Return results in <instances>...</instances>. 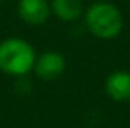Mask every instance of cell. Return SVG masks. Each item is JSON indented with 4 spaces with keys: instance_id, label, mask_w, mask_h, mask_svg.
<instances>
[{
    "instance_id": "1",
    "label": "cell",
    "mask_w": 130,
    "mask_h": 128,
    "mask_svg": "<svg viewBox=\"0 0 130 128\" xmlns=\"http://www.w3.org/2000/svg\"><path fill=\"white\" fill-rule=\"evenodd\" d=\"M85 24L92 36L98 39H113L123 30V15L115 5L101 0L86 9Z\"/></svg>"
},
{
    "instance_id": "5",
    "label": "cell",
    "mask_w": 130,
    "mask_h": 128,
    "mask_svg": "<svg viewBox=\"0 0 130 128\" xmlns=\"http://www.w3.org/2000/svg\"><path fill=\"white\" fill-rule=\"evenodd\" d=\"M104 92L113 101H130V71H113L104 81Z\"/></svg>"
},
{
    "instance_id": "2",
    "label": "cell",
    "mask_w": 130,
    "mask_h": 128,
    "mask_svg": "<svg viewBox=\"0 0 130 128\" xmlns=\"http://www.w3.org/2000/svg\"><path fill=\"white\" fill-rule=\"evenodd\" d=\"M36 54L33 47L21 38H8L0 42V69L14 77H24L33 69Z\"/></svg>"
},
{
    "instance_id": "8",
    "label": "cell",
    "mask_w": 130,
    "mask_h": 128,
    "mask_svg": "<svg viewBox=\"0 0 130 128\" xmlns=\"http://www.w3.org/2000/svg\"><path fill=\"white\" fill-rule=\"evenodd\" d=\"M0 3H2V0H0Z\"/></svg>"
},
{
    "instance_id": "6",
    "label": "cell",
    "mask_w": 130,
    "mask_h": 128,
    "mask_svg": "<svg viewBox=\"0 0 130 128\" xmlns=\"http://www.w3.org/2000/svg\"><path fill=\"white\" fill-rule=\"evenodd\" d=\"M50 9L62 21H76L83 14L80 0H52Z\"/></svg>"
},
{
    "instance_id": "7",
    "label": "cell",
    "mask_w": 130,
    "mask_h": 128,
    "mask_svg": "<svg viewBox=\"0 0 130 128\" xmlns=\"http://www.w3.org/2000/svg\"><path fill=\"white\" fill-rule=\"evenodd\" d=\"M97 2H101V0H97Z\"/></svg>"
},
{
    "instance_id": "4",
    "label": "cell",
    "mask_w": 130,
    "mask_h": 128,
    "mask_svg": "<svg viewBox=\"0 0 130 128\" xmlns=\"http://www.w3.org/2000/svg\"><path fill=\"white\" fill-rule=\"evenodd\" d=\"M33 69L42 80H53L65 71V57L56 51H45L36 57Z\"/></svg>"
},
{
    "instance_id": "3",
    "label": "cell",
    "mask_w": 130,
    "mask_h": 128,
    "mask_svg": "<svg viewBox=\"0 0 130 128\" xmlns=\"http://www.w3.org/2000/svg\"><path fill=\"white\" fill-rule=\"evenodd\" d=\"M17 11L20 18L30 26L44 24L52 14L50 3L47 0H18Z\"/></svg>"
}]
</instances>
